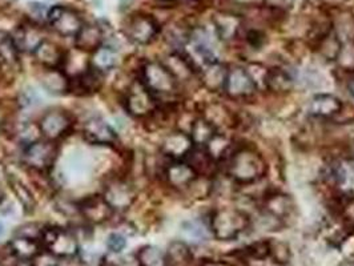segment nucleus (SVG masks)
Here are the masks:
<instances>
[{"mask_svg":"<svg viewBox=\"0 0 354 266\" xmlns=\"http://www.w3.org/2000/svg\"><path fill=\"white\" fill-rule=\"evenodd\" d=\"M227 172L234 182L249 185L266 175V161L256 149L241 146L230 156Z\"/></svg>","mask_w":354,"mask_h":266,"instance_id":"obj_1","label":"nucleus"},{"mask_svg":"<svg viewBox=\"0 0 354 266\" xmlns=\"http://www.w3.org/2000/svg\"><path fill=\"white\" fill-rule=\"evenodd\" d=\"M250 228L248 213L237 208H220L209 218V231L218 241H233Z\"/></svg>","mask_w":354,"mask_h":266,"instance_id":"obj_2","label":"nucleus"},{"mask_svg":"<svg viewBox=\"0 0 354 266\" xmlns=\"http://www.w3.org/2000/svg\"><path fill=\"white\" fill-rule=\"evenodd\" d=\"M44 253L55 260H70L79 256L80 247L73 231L62 227H44L41 237Z\"/></svg>","mask_w":354,"mask_h":266,"instance_id":"obj_3","label":"nucleus"},{"mask_svg":"<svg viewBox=\"0 0 354 266\" xmlns=\"http://www.w3.org/2000/svg\"><path fill=\"white\" fill-rule=\"evenodd\" d=\"M142 83L156 99L176 92L177 80L160 61H148L142 66Z\"/></svg>","mask_w":354,"mask_h":266,"instance_id":"obj_4","label":"nucleus"},{"mask_svg":"<svg viewBox=\"0 0 354 266\" xmlns=\"http://www.w3.org/2000/svg\"><path fill=\"white\" fill-rule=\"evenodd\" d=\"M158 108V99L144 87L142 80L133 82L125 95V109L136 117L144 119L151 116Z\"/></svg>","mask_w":354,"mask_h":266,"instance_id":"obj_5","label":"nucleus"},{"mask_svg":"<svg viewBox=\"0 0 354 266\" xmlns=\"http://www.w3.org/2000/svg\"><path fill=\"white\" fill-rule=\"evenodd\" d=\"M47 21L56 34L64 37H75L84 26L80 14L66 6L51 7L47 14Z\"/></svg>","mask_w":354,"mask_h":266,"instance_id":"obj_6","label":"nucleus"},{"mask_svg":"<svg viewBox=\"0 0 354 266\" xmlns=\"http://www.w3.org/2000/svg\"><path fill=\"white\" fill-rule=\"evenodd\" d=\"M57 158V146L50 140H37L26 145L23 151L24 164L36 172H47Z\"/></svg>","mask_w":354,"mask_h":266,"instance_id":"obj_7","label":"nucleus"},{"mask_svg":"<svg viewBox=\"0 0 354 266\" xmlns=\"http://www.w3.org/2000/svg\"><path fill=\"white\" fill-rule=\"evenodd\" d=\"M127 37L139 46H147L152 43L159 35V23L156 19L147 14H135L127 20L124 27Z\"/></svg>","mask_w":354,"mask_h":266,"instance_id":"obj_8","label":"nucleus"},{"mask_svg":"<svg viewBox=\"0 0 354 266\" xmlns=\"http://www.w3.org/2000/svg\"><path fill=\"white\" fill-rule=\"evenodd\" d=\"M39 129L46 140L56 142L70 132L72 126L71 116L60 108L47 111L39 120Z\"/></svg>","mask_w":354,"mask_h":266,"instance_id":"obj_9","label":"nucleus"},{"mask_svg":"<svg viewBox=\"0 0 354 266\" xmlns=\"http://www.w3.org/2000/svg\"><path fill=\"white\" fill-rule=\"evenodd\" d=\"M224 91L232 99H245L256 93L257 83L248 70L243 67H232L228 70Z\"/></svg>","mask_w":354,"mask_h":266,"instance_id":"obj_10","label":"nucleus"},{"mask_svg":"<svg viewBox=\"0 0 354 266\" xmlns=\"http://www.w3.org/2000/svg\"><path fill=\"white\" fill-rule=\"evenodd\" d=\"M103 197L115 212H123L135 202L136 192L129 182L123 180H113L106 184Z\"/></svg>","mask_w":354,"mask_h":266,"instance_id":"obj_11","label":"nucleus"},{"mask_svg":"<svg viewBox=\"0 0 354 266\" xmlns=\"http://www.w3.org/2000/svg\"><path fill=\"white\" fill-rule=\"evenodd\" d=\"M7 249L20 264H31L44 253L40 240L19 234H15V237L7 244Z\"/></svg>","mask_w":354,"mask_h":266,"instance_id":"obj_12","label":"nucleus"},{"mask_svg":"<svg viewBox=\"0 0 354 266\" xmlns=\"http://www.w3.org/2000/svg\"><path fill=\"white\" fill-rule=\"evenodd\" d=\"M79 213L92 225H100L109 221L115 211L109 207L103 196H91L79 205Z\"/></svg>","mask_w":354,"mask_h":266,"instance_id":"obj_13","label":"nucleus"},{"mask_svg":"<svg viewBox=\"0 0 354 266\" xmlns=\"http://www.w3.org/2000/svg\"><path fill=\"white\" fill-rule=\"evenodd\" d=\"M194 148L195 144L192 142L189 133L183 131H175L167 135L161 142V152L174 161L187 159L189 153L194 151Z\"/></svg>","mask_w":354,"mask_h":266,"instance_id":"obj_14","label":"nucleus"},{"mask_svg":"<svg viewBox=\"0 0 354 266\" xmlns=\"http://www.w3.org/2000/svg\"><path fill=\"white\" fill-rule=\"evenodd\" d=\"M83 137L93 145H112L118 142L116 132L102 117H91L84 123Z\"/></svg>","mask_w":354,"mask_h":266,"instance_id":"obj_15","label":"nucleus"},{"mask_svg":"<svg viewBox=\"0 0 354 266\" xmlns=\"http://www.w3.org/2000/svg\"><path fill=\"white\" fill-rule=\"evenodd\" d=\"M197 176L198 175L192 165L184 160L172 161L165 169V180L175 189L189 188L197 180Z\"/></svg>","mask_w":354,"mask_h":266,"instance_id":"obj_16","label":"nucleus"},{"mask_svg":"<svg viewBox=\"0 0 354 266\" xmlns=\"http://www.w3.org/2000/svg\"><path fill=\"white\" fill-rule=\"evenodd\" d=\"M228 70L230 68L218 60H214V61L203 66L200 70V82H201L203 87L208 89L209 92L224 91L227 76H228Z\"/></svg>","mask_w":354,"mask_h":266,"instance_id":"obj_17","label":"nucleus"},{"mask_svg":"<svg viewBox=\"0 0 354 266\" xmlns=\"http://www.w3.org/2000/svg\"><path fill=\"white\" fill-rule=\"evenodd\" d=\"M19 53H35L36 48L46 40L43 31L34 23L19 26L17 32L12 35Z\"/></svg>","mask_w":354,"mask_h":266,"instance_id":"obj_18","label":"nucleus"},{"mask_svg":"<svg viewBox=\"0 0 354 266\" xmlns=\"http://www.w3.org/2000/svg\"><path fill=\"white\" fill-rule=\"evenodd\" d=\"M342 109V102L330 93L315 95L309 103V113L313 117L330 119L337 116Z\"/></svg>","mask_w":354,"mask_h":266,"instance_id":"obj_19","label":"nucleus"},{"mask_svg":"<svg viewBox=\"0 0 354 266\" xmlns=\"http://www.w3.org/2000/svg\"><path fill=\"white\" fill-rule=\"evenodd\" d=\"M39 83L51 95H64L71 91V79L62 68H44L39 75Z\"/></svg>","mask_w":354,"mask_h":266,"instance_id":"obj_20","label":"nucleus"},{"mask_svg":"<svg viewBox=\"0 0 354 266\" xmlns=\"http://www.w3.org/2000/svg\"><path fill=\"white\" fill-rule=\"evenodd\" d=\"M104 32L97 24H84L75 36V48L86 53H92L103 46Z\"/></svg>","mask_w":354,"mask_h":266,"instance_id":"obj_21","label":"nucleus"},{"mask_svg":"<svg viewBox=\"0 0 354 266\" xmlns=\"http://www.w3.org/2000/svg\"><path fill=\"white\" fill-rule=\"evenodd\" d=\"M32 55L43 68H62L66 57V53L50 40H44Z\"/></svg>","mask_w":354,"mask_h":266,"instance_id":"obj_22","label":"nucleus"},{"mask_svg":"<svg viewBox=\"0 0 354 266\" xmlns=\"http://www.w3.org/2000/svg\"><path fill=\"white\" fill-rule=\"evenodd\" d=\"M216 35L223 41H230L239 35L241 28V18L230 12H217L213 17Z\"/></svg>","mask_w":354,"mask_h":266,"instance_id":"obj_23","label":"nucleus"},{"mask_svg":"<svg viewBox=\"0 0 354 266\" xmlns=\"http://www.w3.org/2000/svg\"><path fill=\"white\" fill-rule=\"evenodd\" d=\"M162 64L174 75L177 82H185L191 79L195 73V66L191 61V59L183 56L181 53H171Z\"/></svg>","mask_w":354,"mask_h":266,"instance_id":"obj_24","label":"nucleus"},{"mask_svg":"<svg viewBox=\"0 0 354 266\" xmlns=\"http://www.w3.org/2000/svg\"><path fill=\"white\" fill-rule=\"evenodd\" d=\"M264 207H266V214L277 220H283L285 217H288L295 208L292 198L280 192L268 196Z\"/></svg>","mask_w":354,"mask_h":266,"instance_id":"obj_25","label":"nucleus"},{"mask_svg":"<svg viewBox=\"0 0 354 266\" xmlns=\"http://www.w3.org/2000/svg\"><path fill=\"white\" fill-rule=\"evenodd\" d=\"M264 86L273 93H288L293 88V77L281 68L266 70Z\"/></svg>","mask_w":354,"mask_h":266,"instance_id":"obj_26","label":"nucleus"},{"mask_svg":"<svg viewBox=\"0 0 354 266\" xmlns=\"http://www.w3.org/2000/svg\"><path fill=\"white\" fill-rule=\"evenodd\" d=\"M7 182L12 191V193L18 198L19 204L23 207L24 212L31 213L35 211L36 198L31 189L23 182L21 178L15 175H7Z\"/></svg>","mask_w":354,"mask_h":266,"instance_id":"obj_27","label":"nucleus"},{"mask_svg":"<svg viewBox=\"0 0 354 266\" xmlns=\"http://www.w3.org/2000/svg\"><path fill=\"white\" fill-rule=\"evenodd\" d=\"M118 64V55L106 46L99 47L96 51L91 53L89 57V67L95 71L100 72V73H106V72L112 71Z\"/></svg>","mask_w":354,"mask_h":266,"instance_id":"obj_28","label":"nucleus"},{"mask_svg":"<svg viewBox=\"0 0 354 266\" xmlns=\"http://www.w3.org/2000/svg\"><path fill=\"white\" fill-rule=\"evenodd\" d=\"M217 135V128L207 119V117H197L191 125V139L198 148H205L207 144L212 140Z\"/></svg>","mask_w":354,"mask_h":266,"instance_id":"obj_29","label":"nucleus"},{"mask_svg":"<svg viewBox=\"0 0 354 266\" xmlns=\"http://www.w3.org/2000/svg\"><path fill=\"white\" fill-rule=\"evenodd\" d=\"M140 266H169L167 251L155 245H144L136 253Z\"/></svg>","mask_w":354,"mask_h":266,"instance_id":"obj_30","label":"nucleus"},{"mask_svg":"<svg viewBox=\"0 0 354 266\" xmlns=\"http://www.w3.org/2000/svg\"><path fill=\"white\" fill-rule=\"evenodd\" d=\"M86 53L83 51H79L76 48V53H66V57H64V61H63V66H62V70L67 73V76L71 79V77H77L80 75H83L84 72H87L89 70V59L84 57Z\"/></svg>","mask_w":354,"mask_h":266,"instance_id":"obj_31","label":"nucleus"},{"mask_svg":"<svg viewBox=\"0 0 354 266\" xmlns=\"http://www.w3.org/2000/svg\"><path fill=\"white\" fill-rule=\"evenodd\" d=\"M342 50L341 39L336 31L330 30L319 40V53L326 61H336Z\"/></svg>","mask_w":354,"mask_h":266,"instance_id":"obj_32","label":"nucleus"},{"mask_svg":"<svg viewBox=\"0 0 354 266\" xmlns=\"http://www.w3.org/2000/svg\"><path fill=\"white\" fill-rule=\"evenodd\" d=\"M103 73L95 71L89 67L87 72L72 79L75 82V88L82 91V95H91L97 92L103 86Z\"/></svg>","mask_w":354,"mask_h":266,"instance_id":"obj_33","label":"nucleus"},{"mask_svg":"<svg viewBox=\"0 0 354 266\" xmlns=\"http://www.w3.org/2000/svg\"><path fill=\"white\" fill-rule=\"evenodd\" d=\"M167 256L169 266H189L194 261L192 250L184 241L171 243L167 250Z\"/></svg>","mask_w":354,"mask_h":266,"instance_id":"obj_34","label":"nucleus"},{"mask_svg":"<svg viewBox=\"0 0 354 266\" xmlns=\"http://www.w3.org/2000/svg\"><path fill=\"white\" fill-rule=\"evenodd\" d=\"M269 258L277 264V265L285 266L289 264L290 258H292V251L286 243L279 241V240H269Z\"/></svg>","mask_w":354,"mask_h":266,"instance_id":"obj_35","label":"nucleus"},{"mask_svg":"<svg viewBox=\"0 0 354 266\" xmlns=\"http://www.w3.org/2000/svg\"><path fill=\"white\" fill-rule=\"evenodd\" d=\"M0 57L7 63H17L19 57V50L15 46L12 36L8 34H0Z\"/></svg>","mask_w":354,"mask_h":266,"instance_id":"obj_36","label":"nucleus"},{"mask_svg":"<svg viewBox=\"0 0 354 266\" xmlns=\"http://www.w3.org/2000/svg\"><path fill=\"white\" fill-rule=\"evenodd\" d=\"M228 148H230V139L227 136L217 133L212 140L207 144L205 151L212 158L213 161H218L224 158Z\"/></svg>","mask_w":354,"mask_h":266,"instance_id":"obj_37","label":"nucleus"},{"mask_svg":"<svg viewBox=\"0 0 354 266\" xmlns=\"http://www.w3.org/2000/svg\"><path fill=\"white\" fill-rule=\"evenodd\" d=\"M106 249L112 253H122L127 247V240H125L124 236L120 234V233H111L108 237H106Z\"/></svg>","mask_w":354,"mask_h":266,"instance_id":"obj_38","label":"nucleus"},{"mask_svg":"<svg viewBox=\"0 0 354 266\" xmlns=\"http://www.w3.org/2000/svg\"><path fill=\"white\" fill-rule=\"evenodd\" d=\"M43 229H44V227H41V225H39V224H35V222H31V224H26V225L20 227L18 231H17V234L40 240Z\"/></svg>","mask_w":354,"mask_h":266,"instance_id":"obj_39","label":"nucleus"},{"mask_svg":"<svg viewBox=\"0 0 354 266\" xmlns=\"http://www.w3.org/2000/svg\"><path fill=\"white\" fill-rule=\"evenodd\" d=\"M342 213H344V217H345V220L348 221V224H349L351 227H354V198H351V200L344 205Z\"/></svg>","mask_w":354,"mask_h":266,"instance_id":"obj_40","label":"nucleus"},{"mask_svg":"<svg viewBox=\"0 0 354 266\" xmlns=\"http://www.w3.org/2000/svg\"><path fill=\"white\" fill-rule=\"evenodd\" d=\"M196 266H232L228 261L216 258H201Z\"/></svg>","mask_w":354,"mask_h":266,"instance_id":"obj_41","label":"nucleus"},{"mask_svg":"<svg viewBox=\"0 0 354 266\" xmlns=\"http://www.w3.org/2000/svg\"><path fill=\"white\" fill-rule=\"evenodd\" d=\"M7 122V111L0 106V129L4 126Z\"/></svg>","mask_w":354,"mask_h":266,"instance_id":"obj_42","label":"nucleus"},{"mask_svg":"<svg viewBox=\"0 0 354 266\" xmlns=\"http://www.w3.org/2000/svg\"><path fill=\"white\" fill-rule=\"evenodd\" d=\"M348 88H349V92H351V95L354 97V73L353 76L349 79V82H348Z\"/></svg>","mask_w":354,"mask_h":266,"instance_id":"obj_43","label":"nucleus"},{"mask_svg":"<svg viewBox=\"0 0 354 266\" xmlns=\"http://www.w3.org/2000/svg\"><path fill=\"white\" fill-rule=\"evenodd\" d=\"M339 266H354V257L353 258H348V260H345L344 263H341Z\"/></svg>","mask_w":354,"mask_h":266,"instance_id":"obj_44","label":"nucleus"},{"mask_svg":"<svg viewBox=\"0 0 354 266\" xmlns=\"http://www.w3.org/2000/svg\"><path fill=\"white\" fill-rule=\"evenodd\" d=\"M3 200H4V191H3V188L0 187V204L3 202Z\"/></svg>","mask_w":354,"mask_h":266,"instance_id":"obj_45","label":"nucleus"},{"mask_svg":"<svg viewBox=\"0 0 354 266\" xmlns=\"http://www.w3.org/2000/svg\"><path fill=\"white\" fill-rule=\"evenodd\" d=\"M164 1H172V0H164Z\"/></svg>","mask_w":354,"mask_h":266,"instance_id":"obj_46","label":"nucleus"},{"mask_svg":"<svg viewBox=\"0 0 354 266\" xmlns=\"http://www.w3.org/2000/svg\"><path fill=\"white\" fill-rule=\"evenodd\" d=\"M1 61H3V60H1V57H0V63H1Z\"/></svg>","mask_w":354,"mask_h":266,"instance_id":"obj_47","label":"nucleus"}]
</instances>
